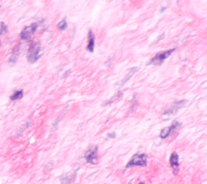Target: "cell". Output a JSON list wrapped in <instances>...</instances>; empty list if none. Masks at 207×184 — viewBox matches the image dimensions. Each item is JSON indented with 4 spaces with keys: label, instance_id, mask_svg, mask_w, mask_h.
<instances>
[{
    "label": "cell",
    "instance_id": "cell-1",
    "mask_svg": "<svg viewBox=\"0 0 207 184\" xmlns=\"http://www.w3.org/2000/svg\"><path fill=\"white\" fill-rule=\"evenodd\" d=\"M42 56V49L40 42H32L27 53V59L30 63H35Z\"/></svg>",
    "mask_w": 207,
    "mask_h": 184
},
{
    "label": "cell",
    "instance_id": "cell-2",
    "mask_svg": "<svg viewBox=\"0 0 207 184\" xmlns=\"http://www.w3.org/2000/svg\"><path fill=\"white\" fill-rule=\"evenodd\" d=\"M147 165V157L144 153H137L133 156L131 160L128 162L126 168L132 166H146Z\"/></svg>",
    "mask_w": 207,
    "mask_h": 184
},
{
    "label": "cell",
    "instance_id": "cell-3",
    "mask_svg": "<svg viewBox=\"0 0 207 184\" xmlns=\"http://www.w3.org/2000/svg\"><path fill=\"white\" fill-rule=\"evenodd\" d=\"M175 50V49H171L168 50H166V51L159 53L153 58L150 59V61L147 64V65H150V64H154V65H157V66L161 65V64H163L164 60L167 59V58L169 57L170 55H172Z\"/></svg>",
    "mask_w": 207,
    "mask_h": 184
},
{
    "label": "cell",
    "instance_id": "cell-4",
    "mask_svg": "<svg viewBox=\"0 0 207 184\" xmlns=\"http://www.w3.org/2000/svg\"><path fill=\"white\" fill-rule=\"evenodd\" d=\"M84 158L87 163L96 165L98 163V147L92 146L87 149L84 155Z\"/></svg>",
    "mask_w": 207,
    "mask_h": 184
},
{
    "label": "cell",
    "instance_id": "cell-5",
    "mask_svg": "<svg viewBox=\"0 0 207 184\" xmlns=\"http://www.w3.org/2000/svg\"><path fill=\"white\" fill-rule=\"evenodd\" d=\"M37 23H33L31 25L25 27L24 29L20 33L21 38L23 40H29L32 37V35L34 34L35 32H36V30L37 29Z\"/></svg>",
    "mask_w": 207,
    "mask_h": 184
},
{
    "label": "cell",
    "instance_id": "cell-6",
    "mask_svg": "<svg viewBox=\"0 0 207 184\" xmlns=\"http://www.w3.org/2000/svg\"><path fill=\"white\" fill-rule=\"evenodd\" d=\"M180 126H181V123H179L178 121L173 122V123L172 124L171 127H165V128H164V129L162 130L161 132H160V138L166 139L171 133L174 130L177 129Z\"/></svg>",
    "mask_w": 207,
    "mask_h": 184
},
{
    "label": "cell",
    "instance_id": "cell-7",
    "mask_svg": "<svg viewBox=\"0 0 207 184\" xmlns=\"http://www.w3.org/2000/svg\"><path fill=\"white\" fill-rule=\"evenodd\" d=\"M169 162L170 165H171V167L173 170V173L174 174H176L178 172L179 170V156L178 154L176 153L175 152H173L171 156H170V159H169Z\"/></svg>",
    "mask_w": 207,
    "mask_h": 184
},
{
    "label": "cell",
    "instance_id": "cell-8",
    "mask_svg": "<svg viewBox=\"0 0 207 184\" xmlns=\"http://www.w3.org/2000/svg\"><path fill=\"white\" fill-rule=\"evenodd\" d=\"M76 177V171L67 173L61 177V184H73Z\"/></svg>",
    "mask_w": 207,
    "mask_h": 184
},
{
    "label": "cell",
    "instance_id": "cell-9",
    "mask_svg": "<svg viewBox=\"0 0 207 184\" xmlns=\"http://www.w3.org/2000/svg\"><path fill=\"white\" fill-rule=\"evenodd\" d=\"M185 101H175L172 105V106L170 107L169 109H167L166 112L164 113V115H173L175 113L177 112V110L181 109V107H183L184 104H185Z\"/></svg>",
    "mask_w": 207,
    "mask_h": 184
},
{
    "label": "cell",
    "instance_id": "cell-10",
    "mask_svg": "<svg viewBox=\"0 0 207 184\" xmlns=\"http://www.w3.org/2000/svg\"><path fill=\"white\" fill-rule=\"evenodd\" d=\"M95 48V36L94 33H92V30H89L88 35H87V50L89 52L92 53L94 51Z\"/></svg>",
    "mask_w": 207,
    "mask_h": 184
},
{
    "label": "cell",
    "instance_id": "cell-11",
    "mask_svg": "<svg viewBox=\"0 0 207 184\" xmlns=\"http://www.w3.org/2000/svg\"><path fill=\"white\" fill-rule=\"evenodd\" d=\"M138 71V67H134V68H131V69L129 70V73L127 74L126 76L124 78L123 80H122V81H121V85H123V84H125L126 83L127 81H129V79L132 77L133 75H134V73H136Z\"/></svg>",
    "mask_w": 207,
    "mask_h": 184
},
{
    "label": "cell",
    "instance_id": "cell-12",
    "mask_svg": "<svg viewBox=\"0 0 207 184\" xmlns=\"http://www.w3.org/2000/svg\"><path fill=\"white\" fill-rule=\"evenodd\" d=\"M20 46H18L17 48H15V50L13 51V53H12V56L10 57V58H9V62H11V63H12V64H14V63H15L16 62V60H17L18 58V56H19V52H20Z\"/></svg>",
    "mask_w": 207,
    "mask_h": 184
},
{
    "label": "cell",
    "instance_id": "cell-13",
    "mask_svg": "<svg viewBox=\"0 0 207 184\" xmlns=\"http://www.w3.org/2000/svg\"><path fill=\"white\" fill-rule=\"evenodd\" d=\"M23 90H19V91L15 92L14 93H13L12 96H11L10 99H11L12 101H15V100H19V99H21V98H23Z\"/></svg>",
    "mask_w": 207,
    "mask_h": 184
},
{
    "label": "cell",
    "instance_id": "cell-14",
    "mask_svg": "<svg viewBox=\"0 0 207 184\" xmlns=\"http://www.w3.org/2000/svg\"><path fill=\"white\" fill-rule=\"evenodd\" d=\"M58 28L59 29H61V30H62V31L67 28V23H66V18H64L63 20L58 24Z\"/></svg>",
    "mask_w": 207,
    "mask_h": 184
},
{
    "label": "cell",
    "instance_id": "cell-15",
    "mask_svg": "<svg viewBox=\"0 0 207 184\" xmlns=\"http://www.w3.org/2000/svg\"><path fill=\"white\" fill-rule=\"evenodd\" d=\"M121 92H118L117 93V94L114 96V98H112L111 100H109V102H106V103L104 104V105H109V104H111L112 102V101H115L116 99H117L118 98H120V97H121Z\"/></svg>",
    "mask_w": 207,
    "mask_h": 184
},
{
    "label": "cell",
    "instance_id": "cell-16",
    "mask_svg": "<svg viewBox=\"0 0 207 184\" xmlns=\"http://www.w3.org/2000/svg\"><path fill=\"white\" fill-rule=\"evenodd\" d=\"M7 25L3 23V22H2V23H1V26H0V35L2 34L3 33L7 32Z\"/></svg>",
    "mask_w": 207,
    "mask_h": 184
},
{
    "label": "cell",
    "instance_id": "cell-17",
    "mask_svg": "<svg viewBox=\"0 0 207 184\" xmlns=\"http://www.w3.org/2000/svg\"><path fill=\"white\" fill-rule=\"evenodd\" d=\"M108 135V137H109V138H115V137H116V133L115 132H112V133H109V134H108V135Z\"/></svg>",
    "mask_w": 207,
    "mask_h": 184
},
{
    "label": "cell",
    "instance_id": "cell-18",
    "mask_svg": "<svg viewBox=\"0 0 207 184\" xmlns=\"http://www.w3.org/2000/svg\"><path fill=\"white\" fill-rule=\"evenodd\" d=\"M138 184H145L144 183H138Z\"/></svg>",
    "mask_w": 207,
    "mask_h": 184
}]
</instances>
